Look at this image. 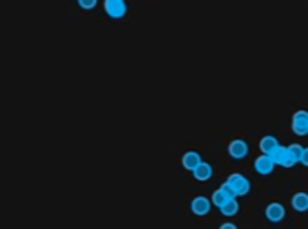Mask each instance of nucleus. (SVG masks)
<instances>
[{"label": "nucleus", "mask_w": 308, "mask_h": 229, "mask_svg": "<svg viewBox=\"0 0 308 229\" xmlns=\"http://www.w3.org/2000/svg\"><path fill=\"white\" fill-rule=\"evenodd\" d=\"M288 148L292 149V153L296 155L297 158H301V155H303V149H304V145H301V144H290Z\"/></svg>", "instance_id": "16"}, {"label": "nucleus", "mask_w": 308, "mask_h": 229, "mask_svg": "<svg viewBox=\"0 0 308 229\" xmlns=\"http://www.w3.org/2000/svg\"><path fill=\"white\" fill-rule=\"evenodd\" d=\"M212 200L207 197H196L194 200L191 202V211L196 217H207L210 213V209H212Z\"/></svg>", "instance_id": "7"}, {"label": "nucleus", "mask_w": 308, "mask_h": 229, "mask_svg": "<svg viewBox=\"0 0 308 229\" xmlns=\"http://www.w3.org/2000/svg\"><path fill=\"white\" fill-rule=\"evenodd\" d=\"M292 207L296 209L297 213H306L308 211V193L299 191L292 197Z\"/></svg>", "instance_id": "11"}, {"label": "nucleus", "mask_w": 308, "mask_h": 229, "mask_svg": "<svg viewBox=\"0 0 308 229\" xmlns=\"http://www.w3.org/2000/svg\"><path fill=\"white\" fill-rule=\"evenodd\" d=\"M299 164H303L308 168V148L303 149V155H301V158H299Z\"/></svg>", "instance_id": "17"}, {"label": "nucleus", "mask_w": 308, "mask_h": 229, "mask_svg": "<svg viewBox=\"0 0 308 229\" xmlns=\"http://www.w3.org/2000/svg\"><path fill=\"white\" fill-rule=\"evenodd\" d=\"M221 189H223L228 197L238 198V197H247V195L250 193V189H252V184L241 173H234L227 178L225 184H221Z\"/></svg>", "instance_id": "1"}, {"label": "nucleus", "mask_w": 308, "mask_h": 229, "mask_svg": "<svg viewBox=\"0 0 308 229\" xmlns=\"http://www.w3.org/2000/svg\"><path fill=\"white\" fill-rule=\"evenodd\" d=\"M192 175H194V178H196L198 182H207V180H210V178H212L214 169H212V165L208 164V162H201V164L198 165L194 171H192Z\"/></svg>", "instance_id": "10"}, {"label": "nucleus", "mask_w": 308, "mask_h": 229, "mask_svg": "<svg viewBox=\"0 0 308 229\" xmlns=\"http://www.w3.org/2000/svg\"><path fill=\"white\" fill-rule=\"evenodd\" d=\"M292 131L297 137H308V111L299 109L292 115Z\"/></svg>", "instance_id": "4"}, {"label": "nucleus", "mask_w": 308, "mask_h": 229, "mask_svg": "<svg viewBox=\"0 0 308 229\" xmlns=\"http://www.w3.org/2000/svg\"><path fill=\"white\" fill-rule=\"evenodd\" d=\"M274 168H276V162L270 155H261V157L256 158L254 162V169H256V173H259L261 177H268V175H272Z\"/></svg>", "instance_id": "6"}, {"label": "nucleus", "mask_w": 308, "mask_h": 229, "mask_svg": "<svg viewBox=\"0 0 308 229\" xmlns=\"http://www.w3.org/2000/svg\"><path fill=\"white\" fill-rule=\"evenodd\" d=\"M228 198H232V197H228V195L225 193L223 189L220 188V189H218V191H214V193H212V198H210V200H212V204L216 205L218 209H220L221 205H223L225 202L228 200Z\"/></svg>", "instance_id": "14"}, {"label": "nucleus", "mask_w": 308, "mask_h": 229, "mask_svg": "<svg viewBox=\"0 0 308 229\" xmlns=\"http://www.w3.org/2000/svg\"><path fill=\"white\" fill-rule=\"evenodd\" d=\"M221 229H236V224H221Z\"/></svg>", "instance_id": "18"}, {"label": "nucleus", "mask_w": 308, "mask_h": 229, "mask_svg": "<svg viewBox=\"0 0 308 229\" xmlns=\"http://www.w3.org/2000/svg\"><path fill=\"white\" fill-rule=\"evenodd\" d=\"M265 217H267L268 222H272V224H279V222H283L285 217H287V209H285V205L279 204V202H272V204H268L267 209H265Z\"/></svg>", "instance_id": "5"}, {"label": "nucleus", "mask_w": 308, "mask_h": 229, "mask_svg": "<svg viewBox=\"0 0 308 229\" xmlns=\"http://www.w3.org/2000/svg\"><path fill=\"white\" fill-rule=\"evenodd\" d=\"M220 211L223 217H236V215L240 213V204H238L236 198H228V200L220 207Z\"/></svg>", "instance_id": "13"}, {"label": "nucleus", "mask_w": 308, "mask_h": 229, "mask_svg": "<svg viewBox=\"0 0 308 229\" xmlns=\"http://www.w3.org/2000/svg\"><path fill=\"white\" fill-rule=\"evenodd\" d=\"M104 8H105V13L111 16L112 20H122V18H125V15H127L129 11L125 0H105Z\"/></svg>", "instance_id": "3"}, {"label": "nucleus", "mask_w": 308, "mask_h": 229, "mask_svg": "<svg viewBox=\"0 0 308 229\" xmlns=\"http://www.w3.org/2000/svg\"><path fill=\"white\" fill-rule=\"evenodd\" d=\"M201 162H203V158H201V155L198 151H187L183 157H181V165H183L187 171H191V173L201 164Z\"/></svg>", "instance_id": "9"}, {"label": "nucleus", "mask_w": 308, "mask_h": 229, "mask_svg": "<svg viewBox=\"0 0 308 229\" xmlns=\"http://www.w3.org/2000/svg\"><path fill=\"white\" fill-rule=\"evenodd\" d=\"M228 155L234 160H243L248 155V144L245 140H241V138H236V140L228 144Z\"/></svg>", "instance_id": "8"}, {"label": "nucleus", "mask_w": 308, "mask_h": 229, "mask_svg": "<svg viewBox=\"0 0 308 229\" xmlns=\"http://www.w3.org/2000/svg\"><path fill=\"white\" fill-rule=\"evenodd\" d=\"M279 145V142H277L276 137H272V135H267V137H263L259 140V149L261 153H265V155H272L274 149Z\"/></svg>", "instance_id": "12"}, {"label": "nucleus", "mask_w": 308, "mask_h": 229, "mask_svg": "<svg viewBox=\"0 0 308 229\" xmlns=\"http://www.w3.org/2000/svg\"><path fill=\"white\" fill-rule=\"evenodd\" d=\"M78 6L82 9H85V11H91V9H94L98 6V0H78Z\"/></svg>", "instance_id": "15"}, {"label": "nucleus", "mask_w": 308, "mask_h": 229, "mask_svg": "<svg viewBox=\"0 0 308 229\" xmlns=\"http://www.w3.org/2000/svg\"><path fill=\"white\" fill-rule=\"evenodd\" d=\"M276 162V165H281V168H294L296 164H299V158L296 157L292 153V149L288 148V145H277L274 149V153L270 155Z\"/></svg>", "instance_id": "2"}]
</instances>
